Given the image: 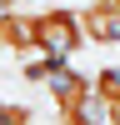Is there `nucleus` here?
<instances>
[{"instance_id":"39448f33","label":"nucleus","mask_w":120,"mask_h":125,"mask_svg":"<svg viewBox=\"0 0 120 125\" xmlns=\"http://www.w3.org/2000/svg\"><path fill=\"white\" fill-rule=\"evenodd\" d=\"M0 125H35V110L25 100H0Z\"/></svg>"},{"instance_id":"423d86ee","label":"nucleus","mask_w":120,"mask_h":125,"mask_svg":"<svg viewBox=\"0 0 120 125\" xmlns=\"http://www.w3.org/2000/svg\"><path fill=\"white\" fill-rule=\"evenodd\" d=\"M0 10H5V0H0Z\"/></svg>"},{"instance_id":"7ed1b4c3","label":"nucleus","mask_w":120,"mask_h":125,"mask_svg":"<svg viewBox=\"0 0 120 125\" xmlns=\"http://www.w3.org/2000/svg\"><path fill=\"white\" fill-rule=\"evenodd\" d=\"M0 50H10L20 65H25V55H40L35 50V25H30L25 10H0Z\"/></svg>"},{"instance_id":"f257e3e1","label":"nucleus","mask_w":120,"mask_h":125,"mask_svg":"<svg viewBox=\"0 0 120 125\" xmlns=\"http://www.w3.org/2000/svg\"><path fill=\"white\" fill-rule=\"evenodd\" d=\"M30 25H35V50L45 60H75L80 50L90 45L85 40V25H80V5H45L30 15Z\"/></svg>"},{"instance_id":"f03ea898","label":"nucleus","mask_w":120,"mask_h":125,"mask_svg":"<svg viewBox=\"0 0 120 125\" xmlns=\"http://www.w3.org/2000/svg\"><path fill=\"white\" fill-rule=\"evenodd\" d=\"M80 25L90 45H120V0H85Z\"/></svg>"},{"instance_id":"20e7f679","label":"nucleus","mask_w":120,"mask_h":125,"mask_svg":"<svg viewBox=\"0 0 120 125\" xmlns=\"http://www.w3.org/2000/svg\"><path fill=\"white\" fill-rule=\"evenodd\" d=\"M95 110H100V120L105 125H120V65H105V70H95Z\"/></svg>"}]
</instances>
